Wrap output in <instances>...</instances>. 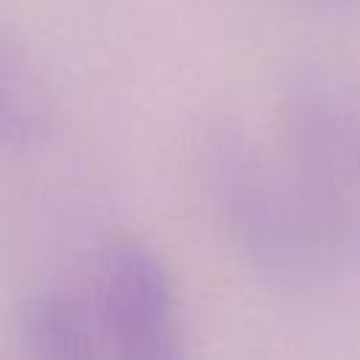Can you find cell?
Masks as SVG:
<instances>
[{
  "label": "cell",
  "mask_w": 360,
  "mask_h": 360,
  "mask_svg": "<svg viewBox=\"0 0 360 360\" xmlns=\"http://www.w3.org/2000/svg\"><path fill=\"white\" fill-rule=\"evenodd\" d=\"M53 101L45 79L14 39L0 34V143L25 146L51 129Z\"/></svg>",
  "instance_id": "obj_5"
},
{
  "label": "cell",
  "mask_w": 360,
  "mask_h": 360,
  "mask_svg": "<svg viewBox=\"0 0 360 360\" xmlns=\"http://www.w3.org/2000/svg\"><path fill=\"white\" fill-rule=\"evenodd\" d=\"M208 183L228 239L270 281L309 287L340 259L276 149L219 132L208 149Z\"/></svg>",
  "instance_id": "obj_1"
},
{
  "label": "cell",
  "mask_w": 360,
  "mask_h": 360,
  "mask_svg": "<svg viewBox=\"0 0 360 360\" xmlns=\"http://www.w3.org/2000/svg\"><path fill=\"white\" fill-rule=\"evenodd\" d=\"M93 318L110 360H186L169 270L138 239H118L101 253Z\"/></svg>",
  "instance_id": "obj_3"
},
{
  "label": "cell",
  "mask_w": 360,
  "mask_h": 360,
  "mask_svg": "<svg viewBox=\"0 0 360 360\" xmlns=\"http://www.w3.org/2000/svg\"><path fill=\"white\" fill-rule=\"evenodd\" d=\"M321 3H354V0H321Z\"/></svg>",
  "instance_id": "obj_6"
},
{
  "label": "cell",
  "mask_w": 360,
  "mask_h": 360,
  "mask_svg": "<svg viewBox=\"0 0 360 360\" xmlns=\"http://www.w3.org/2000/svg\"><path fill=\"white\" fill-rule=\"evenodd\" d=\"M14 340L20 360H101L104 352L93 309L65 287H42L20 304Z\"/></svg>",
  "instance_id": "obj_4"
},
{
  "label": "cell",
  "mask_w": 360,
  "mask_h": 360,
  "mask_svg": "<svg viewBox=\"0 0 360 360\" xmlns=\"http://www.w3.org/2000/svg\"><path fill=\"white\" fill-rule=\"evenodd\" d=\"M276 155L338 256L360 259V76L298 70L281 93Z\"/></svg>",
  "instance_id": "obj_2"
}]
</instances>
